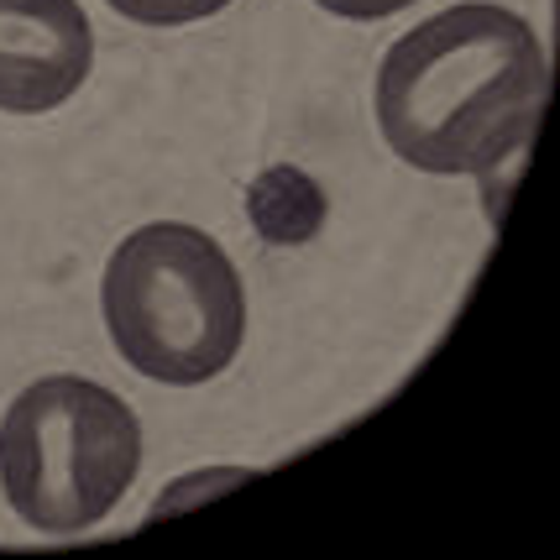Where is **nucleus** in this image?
<instances>
[{"label": "nucleus", "instance_id": "1", "mask_svg": "<svg viewBox=\"0 0 560 560\" xmlns=\"http://www.w3.org/2000/svg\"><path fill=\"white\" fill-rule=\"evenodd\" d=\"M550 58L509 5L462 0L409 26L377 69L383 142L419 173H488L535 137Z\"/></svg>", "mask_w": 560, "mask_h": 560}, {"label": "nucleus", "instance_id": "2", "mask_svg": "<svg viewBox=\"0 0 560 560\" xmlns=\"http://www.w3.org/2000/svg\"><path fill=\"white\" fill-rule=\"evenodd\" d=\"M100 310L121 362L173 388L220 377L246 336L242 272L210 231L184 220H152L110 252Z\"/></svg>", "mask_w": 560, "mask_h": 560}, {"label": "nucleus", "instance_id": "3", "mask_svg": "<svg viewBox=\"0 0 560 560\" xmlns=\"http://www.w3.org/2000/svg\"><path fill=\"white\" fill-rule=\"evenodd\" d=\"M142 471V424L121 393L90 377H37L0 424V482L22 524L84 535Z\"/></svg>", "mask_w": 560, "mask_h": 560}, {"label": "nucleus", "instance_id": "4", "mask_svg": "<svg viewBox=\"0 0 560 560\" xmlns=\"http://www.w3.org/2000/svg\"><path fill=\"white\" fill-rule=\"evenodd\" d=\"M95 32L79 0H0V110L43 116L79 95Z\"/></svg>", "mask_w": 560, "mask_h": 560}, {"label": "nucleus", "instance_id": "5", "mask_svg": "<svg viewBox=\"0 0 560 560\" xmlns=\"http://www.w3.org/2000/svg\"><path fill=\"white\" fill-rule=\"evenodd\" d=\"M231 0H110V11H121L142 26H184V22H205L225 11Z\"/></svg>", "mask_w": 560, "mask_h": 560}, {"label": "nucleus", "instance_id": "6", "mask_svg": "<svg viewBox=\"0 0 560 560\" xmlns=\"http://www.w3.org/2000/svg\"><path fill=\"white\" fill-rule=\"evenodd\" d=\"M315 5L336 11V16H351V22H377V16H393V11H404L415 0H315Z\"/></svg>", "mask_w": 560, "mask_h": 560}]
</instances>
